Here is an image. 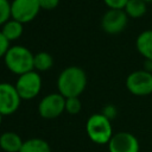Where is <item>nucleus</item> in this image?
Segmentation results:
<instances>
[{
    "label": "nucleus",
    "instance_id": "nucleus-1",
    "mask_svg": "<svg viewBox=\"0 0 152 152\" xmlns=\"http://www.w3.org/2000/svg\"><path fill=\"white\" fill-rule=\"evenodd\" d=\"M87 86V75L84 70L76 65L66 66L61 71L57 78V88L59 94L65 99L78 97Z\"/></svg>",
    "mask_w": 152,
    "mask_h": 152
},
{
    "label": "nucleus",
    "instance_id": "nucleus-2",
    "mask_svg": "<svg viewBox=\"0 0 152 152\" xmlns=\"http://www.w3.org/2000/svg\"><path fill=\"white\" fill-rule=\"evenodd\" d=\"M33 58L34 55L24 45L10 46L4 56L6 66L14 74L23 75L33 70Z\"/></svg>",
    "mask_w": 152,
    "mask_h": 152
},
{
    "label": "nucleus",
    "instance_id": "nucleus-3",
    "mask_svg": "<svg viewBox=\"0 0 152 152\" xmlns=\"http://www.w3.org/2000/svg\"><path fill=\"white\" fill-rule=\"evenodd\" d=\"M86 132L88 138L97 145L108 144L113 137L110 120L102 113H95L88 118L86 122Z\"/></svg>",
    "mask_w": 152,
    "mask_h": 152
},
{
    "label": "nucleus",
    "instance_id": "nucleus-4",
    "mask_svg": "<svg viewBox=\"0 0 152 152\" xmlns=\"http://www.w3.org/2000/svg\"><path fill=\"white\" fill-rule=\"evenodd\" d=\"M14 86L21 99L31 100L36 97L42 89V77L37 71L31 70L28 72L19 75Z\"/></svg>",
    "mask_w": 152,
    "mask_h": 152
},
{
    "label": "nucleus",
    "instance_id": "nucleus-5",
    "mask_svg": "<svg viewBox=\"0 0 152 152\" xmlns=\"http://www.w3.org/2000/svg\"><path fill=\"white\" fill-rule=\"evenodd\" d=\"M65 110V97L59 93L44 96L38 103V112L44 119H56Z\"/></svg>",
    "mask_w": 152,
    "mask_h": 152
},
{
    "label": "nucleus",
    "instance_id": "nucleus-6",
    "mask_svg": "<svg viewBox=\"0 0 152 152\" xmlns=\"http://www.w3.org/2000/svg\"><path fill=\"white\" fill-rule=\"evenodd\" d=\"M126 87L133 95H150L152 93V74L146 70L133 71L126 78Z\"/></svg>",
    "mask_w": 152,
    "mask_h": 152
},
{
    "label": "nucleus",
    "instance_id": "nucleus-7",
    "mask_svg": "<svg viewBox=\"0 0 152 152\" xmlns=\"http://www.w3.org/2000/svg\"><path fill=\"white\" fill-rule=\"evenodd\" d=\"M21 97L19 96L14 84L8 82H0V113L2 115H11L20 106Z\"/></svg>",
    "mask_w": 152,
    "mask_h": 152
},
{
    "label": "nucleus",
    "instance_id": "nucleus-8",
    "mask_svg": "<svg viewBox=\"0 0 152 152\" xmlns=\"http://www.w3.org/2000/svg\"><path fill=\"white\" fill-rule=\"evenodd\" d=\"M39 0H12L11 17L20 23L31 21L39 12Z\"/></svg>",
    "mask_w": 152,
    "mask_h": 152
},
{
    "label": "nucleus",
    "instance_id": "nucleus-9",
    "mask_svg": "<svg viewBox=\"0 0 152 152\" xmlns=\"http://www.w3.org/2000/svg\"><path fill=\"white\" fill-rule=\"evenodd\" d=\"M107 145L109 152H139L140 150L137 137L129 132H119L113 134Z\"/></svg>",
    "mask_w": 152,
    "mask_h": 152
},
{
    "label": "nucleus",
    "instance_id": "nucleus-10",
    "mask_svg": "<svg viewBox=\"0 0 152 152\" xmlns=\"http://www.w3.org/2000/svg\"><path fill=\"white\" fill-rule=\"evenodd\" d=\"M127 25V13L124 10H108L101 19V26L107 33H119Z\"/></svg>",
    "mask_w": 152,
    "mask_h": 152
},
{
    "label": "nucleus",
    "instance_id": "nucleus-11",
    "mask_svg": "<svg viewBox=\"0 0 152 152\" xmlns=\"http://www.w3.org/2000/svg\"><path fill=\"white\" fill-rule=\"evenodd\" d=\"M24 141L15 132H4L0 135V148L5 152H19Z\"/></svg>",
    "mask_w": 152,
    "mask_h": 152
},
{
    "label": "nucleus",
    "instance_id": "nucleus-12",
    "mask_svg": "<svg viewBox=\"0 0 152 152\" xmlns=\"http://www.w3.org/2000/svg\"><path fill=\"white\" fill-rule=\"evenodd\" d=\"M138 51L148 61H152V30L141 32L137 38Z\"/></svg>",
    "mask_w": 152,
    "mask_h": 152
},
{
    "label": "nucleus",
    "instance_id": "nucleus-13",
    "mask_svg": "<svg viewBox=\"0 0 152 152\" xmlns=\"http://www.w3.org/2000/svg\"><path fill=\"white\" fill-rule=\"evenodd\" d=\"M19 152H51L50 145L42 138H30L24 141Z\"/></svg>",
    "mask_w": 152,
    "mask_h": 152
},
{
    "label": "nucleus",
    "instance_id": "nucleus-14",
    "mask_svg": "<svg viewBox=\"0 0 152 152\" xmlns=\"http://www.w3.org/2000/svg\"><path fill=\"white\" fill-rule=\"evenodd\" d=\"M1 32L10 42L14 40V39L19 38L23 33V23L18 21L15 19H10L2 25Z\"/></svg>",
    "mask_w": 152,
    "mask_h": 152
},
{
    "label": "nucleus",
    "instance_id": "nucleus-15",
    "mask_svg": "<svg viewBox=\"0 0 152 152\" xmlns=\"http://www.w3.org/2000/svg\"><path fill=\"white\" fill-rule=\"evenodd\" d=\"M125 12L132 18H139L146 12V2L142 0H128L125 6Z\"/></svg>",
    "mask_w": 152,
    "mask_h": 152
},
{
    "label": "nucleus",
    "instance_id": "nucleus-16",
    "mask_svg": "<svg viewBox=\"0 0 152 152\" xmlns=\"http://www.w3.org/2000/svg\"><path fill=\"white\" fill-rule=\"evenodd\" d=\"M52 64H53V58H52V56L49 52L40 51V52L34 55V58H33V66H34V69L44 71V70L50 69L52 66Z\"/></svg>",
    "mask_w": 152,
    "mask_h": 152
},
{
    "label": "nucleus",
    "instance_id": "nucleus-17",
    "mask_svg": "<svg viewBox=\"0 0 152 152\" xmlns=\"http://www.w3.org/2000/svg\"><path fill=\"white\" fill-rule=\"evenodd\" d=\"M81 101L78 97H68L65 99V110L69 114H77L81 110Z\"/></svg>",
    "mask_w": 152,
    "mask_h": 152
},
{
    "label": "nucleus",
    "instance_id": "nucleus-18",
    "mask_svg": "<svg viewBox=\"0 0 152 152\" xmlns=\"http://www.w3.org/2000/svg\"><path fill=\"white\" fill-rule=\"evenodd\" d=\"M11 17V2L8 0H0V25L10 20Z\"/></svg>",
    "mask_w": 152,
    "mask_h": 152
},
{
    "label": "nucleus",
    "instance_id": "nucleus-19",
    "mask_svg": "<svg viewBox=\"0 0 152 152\" xmlns=\"http://www.w3.org/2000/svg\"><path fill=\"white\" fill-rule=\"evenodd\" d=\"M106 5L109 8H114V10H124L126 4L128 2V0H104Z\"/></svg>",
    "mask_w": 152,
    "mask_h": 152
},
{
    "label": "nucleus",
    "instance_id": "nucleus-20",
    "mask_svg": "<svg viewBox=\"0 0 152 152\" xmlns=\"http://www.w3.org/2000/svg\"><path fill=\"white\" fill-rule=\"evenodd\" d=\"M101 113H102L107 119L113 120V119L116 116V108H115L113 104H107V106L103 107V109H102Z\"/></svg>",
    "mask_w": 152,
    "mask_h": 152
},
{
    "label": "nucleus",
    "instance_id": "nucleus-21",
    "mask_svg": "<svg viewBox=\"0 0 152 152\" xmlns=\"http://www.w3.org/2000/svg\"><path fill=\"white\" fill-rule=\"evenodd\" d=\"M8 49H10V40L0 31V57L1 56H5V53L7 52Z\"/></svg>",
    "mask_w": 152,
    "mask_h": 152
},
{
    "label": "nucleus",
    "instance_id": "nucleus-22",
    "mask_svg": "<svg viewBox=\"0 0 152 152\" xmlns=\"http://www.w3.org/2000/svg\"><path fill=\"white\" fill-rule=\"evenodd\" d=\"M59 0H39V5L40 8L44 10H52L58 5Z\"/></svg>",
    "mask_w": 152,
    "mask_h": 152
},
{
    "label": "nucleus",
    "instance_id": "nucleus-23",
    "mask_svg": "<svg viewBox=\"0 0 152 152\" xmlns=\"http://www.w3.org/2000/svg\"><path fill=\"white\" fill-rule=\"evenodd\" d=\"M144 65H145V69H146V71L151 72V70H152V61H148V59H146Z\"/></svg>",
    "mask_w": 152,
    "mask_h": 152
},
{
    "label": "nucleus",
    "instance_id": "nucleus-24",
    "mask_svg": "<svg viewBox=\"0 0 152 152\" xmlns=\"http://www.w3.org/2000/svg\"><path fill=\"white\" fill-rule=\"evenodd\" d=\"M2 116H4V115L0 113V124H1V121H2Z\"/></svg>",
    "mask_w": 152,
    "mask_h": 152
},
{
    "label": "nucleus",
    "instance_id": "nucleus-25",
    "mask_svg": "<svg viewBox=\"0 0 152 152\" xmlns=\"http://www.w3.org/2000/svg\"><path fill=\"white\" fill-rule=\"evenodd\" d=\"M144 2H152V0H142Z\"/></svg>",
    "mask_w": 152,
    "mask_h": 152
}]
</instances>
